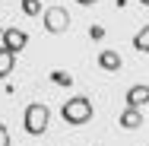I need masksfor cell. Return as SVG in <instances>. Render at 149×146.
<instances>
[{"label": "cell", "mask_w": 149, "mask_h": 146, "mask_svg": "<svg viewBox=\"0 0 149 146\" xmlns=\"http://www.w3.org/2000/svg\"><path fill=\"white\" fill-rule=\"evenodd\" d=\"M120 127H124V130H140V127H143V111H140V108H124Z\"/></svg>", "instance_id": "7"}, {"label": "cell", "mask_w": 149, "mask_h": 146, "mask_svg": "<svg viewBox=\"0 0 149 146\" xmlns=\"http://www.w3.org/2000/svg\"><path fill=\"white\" fill-rule=\"evenodd\" d=\"M48 121H51V108L45 102H32L29 108H26V115H22L26 133H32V137H41L48 130Z\"/></svg>", "instance_id": "2"}, {"label": "cell", "mask_w": 149, "mask_h": 146, "mask_svg": "<svg viewBox=\"0 0 149 146\" xmlns=\"http://www.w3.org/2000/svg\"><path fill=\"white\" fill-rule=\"evenodd\" d=\"M13 70H16V54L6 51V48H0V80H6Z\"/></svg>", "instance_id": "8"}, {"label": "cell", "mask_w": 149, "mask_h": 146, "mask_svg": "<svg viewBox=\"0 0 149 146\" xmlns=\"http://www.w3.org/2000/svg\"><path fill=\"white\" fill-rule=\"evenodd\" d=\"M98 67H102V70H108V73H118L120 67H124V57H120L118 51H111V48H105V51L98 54Z\"/></svg>", "instance_id": "5"}, {"label": "cell", "mask_w": 149, "mask_h": 146, "mask_svg": "<svg viewBox=\"0 0 149 146\" xmlns=\"http://www.w3.org/2000/svg\"><path fill=\"white\" fill-rule=\"evenodd\" d=\"M22 13L26 16H38L41 13V0H22Z\"/></svg>", "instance_id": "11"}, {"label": "cell", "mask_w": 149, "mask_h": 146, "mask_svg": "<svg viewBox=\"0 0 149 146\" xmlns=\"http://www.w3.org/2000/svg\"><path fill=\"white\" fill-rule=\"evenodd\" d=\"M51 83H57V86H73V76L63 73V70H54V73H51Z\"/></svg>", "instance_id": "10"}, {"label": "cell", "mask_w": 149, "mask_h": 146, "mask_svg": "<svg viewBox=\"0 0 149 146\" xmlns=\"http://www.w3.org/2000/svg\"><path fill=\"white\" fill-rule=\"evenodd\" d=\"M60 115L67 124H73V127H79V124H89L92 115H95V108H92V102L86 95H70L63 105H60Z\"/></svg>", "instance_id": "1"}, {"label": "cell", "mask_w": 149, "mask_h": 146, "mask_svg": "<svg viewBox=\"0 0 149 146\" xmlns=\"http://www.w3.org/2000/svg\"><path fill=\"white\" fill-rule=\"evenodd\" d=\"M0 146H10V130L0 124Z\"/></svg>", "instance_id": "13"}, {"label": "cell", "mask_w": 149, "mask_h": 146, "mask_svg": "<svg viewBox=\"0 0 149 146\" xmlns=\"http://www.w3.org/2000/svg\"><path fill=\"white\" fill-rule=\"evenodd\" d=\"M45 29L51 32V35L67 32V29H70V13H67L63 6H51V10H45Z\"/></svg>", "instance_id": "3"}, {"label": "cell", "mask_w": 149, "mask_h": 146, "mask_svg": "<svg viewBox=\"0 0 149 146\" xmlns=\"http://www.w3.org/2000/svg\"><path fill=\"white\" fill-rule=\"evenodd\" d=\"M146 102H149V86L146 83L127 89V108H140V105H146Z\"/></svg>", "instance_id": "6"}, {"label": "cell", "mask_w": 149, "mask_h": 146, "mask_svg": "<svg viewBox=\"0 0 149 146\" xmlns=\"http://www.w3.org/2000/svg\"><path fill=\"white\" fill-rule=\"evenodd\" d=\"M140 3H146V6H149V0H140Z\"/></svg>", "instance_id": "15"}, {"label": "cell", "mask_w": 149, "mask_h": 146, "mask_svg": "<svg viewBox=\"0 0 149 146\" xmlns=\"http://www.w3.org/2000/svg\"><path fill=\"white\" fill-rule=\"evenodd\" d=\"M26 45H29V35H26L22 29H3V48H6V51L19 54Z\"/></svg>", "instance_id": "4"}, {"label": "cell", "mask_w": 149, "mask_h": 146, "mask_svg": "<svg viewBox=\"0 0 149 146\" xmlns=\"http://www.w3.org/2000/svg\"><path fill=\"white\" fill-rule=\"evenodd\" d=\"M89 35L95 38V41H102V38H105V26H92V29H89Z\"/></svg>", "instance_id": "12"}, {"label": "cell", "mask_w": 149, "mask_h": 146, "mask_svg": "<svg viewBox=\"0 0 149 146\" xmlns=\"http://www.w3.org/2000/svg\"><path fill=\"white\" fill-rule=\"evenodd\" d=\"M133 48H136L140 54H149V26H143V29L133 35Z\"/></svg>", "instance_id": "9"}, {"label": "cell", "mask_w": 149, "mask_h": 146, "mask_svg": "<svg viewBox=\"0 0 149 146\" xmlns=\"http://www.w3.org/2000/svg\"><path fill=\"white\" fill-rule=\"evenodd\" d=\"M76 3H83V6H92V3H95V0H76Z\"/></svg>", "instance_id": "14"}]
</instances>
